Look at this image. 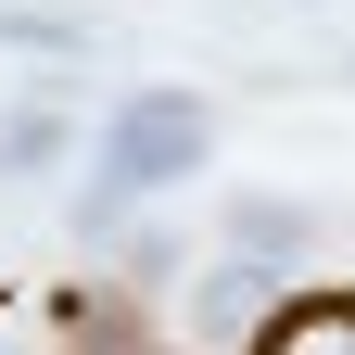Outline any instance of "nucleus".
Instances as JSON below:
<instances>
[{
    "label": "nucleus",
    "instance_id": "1",
    "mask_svg": "<svg viewBox=\"0 0 355 355\" xmlns=\"http://www.w3.org/2000/svg\"><path fill=\"white\" fill-rule=\"evenodd\" d=\"M203 140H216V114L191 102V89H140V102L102 127V165H89V229H102V216H127V203H153V191H178V178L203 165Z\"/></svg>",
    "mask_w": 355,
    "mask_h": 355
},
{
    "label": "nucleus",
    "instance_id": "3",
    "mask_svg": "<svg viewBox=\"0 0 355 355\" xmlns=\"http://www.w3.org/2000/svg\"><path fill=\"white\" fill-rule=\"evenodd\" d=\"M241 241H254V254H292L304 216H292V203H241Z\"/></svg>",
    "mask_w": 355,
    "mask_h": 355
},
{
    "label": "nucleus",
    "instance_id": "2",
    "mask_svg": "<svg viewBox=\"0 0 355 355\" xmlns=\"http://www.w3.org/2000/svg\"><path fill=\"white\" fill-rule=\"evenodd\" d=\"M254 355H355V292H304V304H279V330H266Z\"/></svg>",
    "mask_w": 355,
    "mask_h": 355
}]
</instances>
